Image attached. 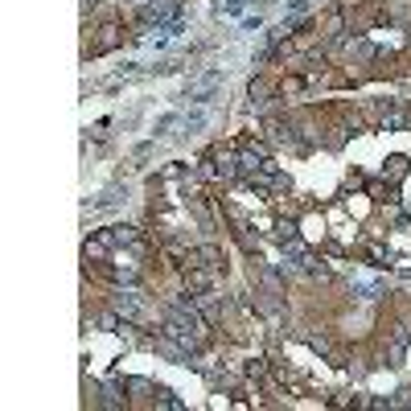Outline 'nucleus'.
Listing matches in <instances>:
<instances>
[{"mask_svg":"<svg viewBox=\"0 0 411 411\" xmlns=\"http://www.w3.org/2000/svg\"><path fill=\"white\" fill-rule=\"evenodd\" d=\"M115 313H119V317H128V321H140V317H144L140 292H115Z\"/></svg>","mask_w":411,"mask_h":411,"instance_id":"f257e3e1","label":"nucleus"},{"mask_svg":"<svg viewBox=\"0 0 411 411\" xmlns=\"http://www.w3.org/2000/svg\"><path fill=\"white\" fill-rule=\"evenodd\" d=\"M185 259H189V268H218V263H222V251H218V247H193Z\"/></svg>","mask_w":411,"mask_h":411,"instance_id":"f03ea898","label":"nucleus"},{"mask_svg":"<svg viewBox=\"0 0 411 411\" xmlns=\"http://www.w3.org/2000/svg\"><path fill=\"white\" fill-rule=\"evenodd\" d=\"M403 173H408V161H403V156H391V169H387L383 177H391V181H399Z\"/></svg>","mask_w":411,"mask_h":411,"instance_id":"7ed1b4c3","label":"nucleus"},{"mask_svg":"<svg viewBox=\"0 0 411 411\" xmlns=\"http://www.w3.org/2000/svg\"><path fill=\"white\" fill-rule=\"evenodd\" d=\"M206 124V111H193V115H185V132H198Z\"/></svg>","mask_w":411,"mask_h":411,"instance_id":"20e7f679","label":"nucleus"}]
</instances>
